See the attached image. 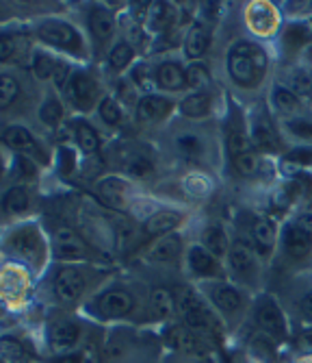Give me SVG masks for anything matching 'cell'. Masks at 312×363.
<instances>
[{
  "mask_svg": "<svg viewBox=\"0 0 312 363\" xmlns=\"http://www.w3.org/2000/svg\"><path fill=\"white\" fill-rule=\"evenodd\" d=\"M267 70V55L258 44L236 42L228 52V72L241 87H254Z\"/></svg>",
  "mask_w": 312,
  "mask_h": 363,
  "instance_id": "6da1fadb",
  "label": "cell"
},
{
  "mask_svg": "<svg viewBox=\"0 0 312 363\" xmlns=\"http://www.w3.org/2000/svg\"><path fill=\"white\" fill-rule=\"evenodd\" d=\"M228 263H230L232 274L238 281L254 283L258 279V272H260L258 259H256L254 250L248 248L245 244L236 242L234 246H230V250H228Z\"/></svg>",
  "mask_w": 312,
  "mask_h": 363,
  "instance_id": "7a4b0ae2",
  "label": "cell"
},
{
  "mask_svg": "<svg viewBox=\"0 0 312 363\" xmlns=\"http://www.w3.org/2000/svg\"><path fill=\"white\" fill-rule=\"evenodd\" d=\"M40 38L52 46H61L67 50H79L81 48V38L79 33L74 30V26H69L65 22L59 20H48L40 26Z\"/></svg>",
  "mask_w": 312,
  "mask_h": 363,
  "instance_id": "3957f363",
  "label": "cell"
},
{
  "mask_svg": "<svg viewBox=\"0 0 312 363\" xmlns=\"http://www.w3.org/2000/svg\"><path fill=\"white\" fill-rule=\"evenodd\" d=\"M208 291H211V301L215 303V307L224 313V315H238L243 311V307H245V301H243V294L228 285V283H213L211 287H208Z\"/></svg>",
  "mask_w": 312,
  "mask_h": 363,
  "instance_id": "277c9868",
  "label": "cell"
},
{
  "mask_svg": "<svg viewBox=\"0 0 312 363\" xmlns=\"http://www.w3.org/2000/svg\"><path fill=\"white\" fill-rule=\"evenodd\" d=\"M282 244H284V252L291 259H304L312 250V230L295 222L284 230Z\"/></svg>",
  "mask_w": 312,
  "mask_h": 363,
  "instance_id": "5b68a950",
  "label": "cell"
},
{
  "mask_svg": "<svg viewBox=\"0 0 312 363\" xmlns=\"http://www.w3.org/2000/svg\"><path fill=\"white\" fill-rule=\"evenodd\" d=\"M256 320H258V326L262 331L271 337H282L284 335V318H282V311L277 307L273 301H262L258 305V313H256Z\"/></svg>",
  "mask_w": 312,
  "mask_h": 363,
  "instance_id": "8992f818",
  "label": "cell"
},
{
  "mask_svg": "<svg viewBox=\"0 0 312 363\" xmlns=\"http://www.w3.org/2000/svg\"><path fill=\"white\" fill-rule=\"evenodd\" d=\"M54 252L59 259H83L87 257V246L74 230L61 228L54 235Z\"/></svg>",
  "mask_w": 312,
  "mask_h": 363,
  "instance_id": "52a82bcc",
  "label": "cell"
},
{
  "mask_svg": "<svg viewBox=\"0 0 312 363\" xmlns=\"http://www.w3.org/2000/svg\"><path fill=\"white\" fill-rule=\"evenodd\" d=\"M69 98L74 101V105H79L81 109H87L93 105L96 96H98V87L93 83V79H89L87 74H74L69 79V87H67Z\"/></svg>",
  "mask_w": 312,
  "mask_h": 363,
  "instance_id": "ba28073f",
  "label": "cell"
},
{
  "mask_svg": "<svg viewBox=\"0 0 312 363\" xmlns=\"http://www.w3.org/2000/svg\"><path fill=\"white\" fill-rule=\"evenodd\" d=\"M98 309L102 315H107V318H122L132 309V298L126 291L113 289V291H107L98 301Z\"/></svg>",
  "mask_w": 312,
  "mask_h": 363,
  "instance_id": "9c48e42d",
  "label": "cell"
},
{
  "mask_svg": "<svg viewBox=\"0 0 312 363\" xmlns=\"http://www.w3.org/2000/svg\"><path fill=\"white\" fill-rule=\"evenodd\" d=\"M11 246L18 255H22L28 261L40 259V255H42L40 233L35 228H20L18 233L11 238Z\"/></svg>",
  "mask_w": 312,
  "mask_h": 363,
  "instance_id": "30bf717a",
  "label": "cell"
},
{
  "mask_svg": "<svg viewBox=\"0 0 312 363\" xmlns=\"http://www.w3.org/2000/svg\"><path fill=\"white\" fill-rule=\"evenodd\" d=\"M169 111H171V101H169V98L156 96V94H148V96H144L141 101L137 103V113H139V118L146 120V122L161 120Z\"/></svg>",
  "mask_w": 312,
  "mask_h": 363,
  "instance_id": "8fae6325",
  "label": "cell"
},
{
  "mask_svg": "<svg viewBox=\"0 0 312 363\" xmlns=\"http://www.w3.org/2000/svg\"><path fill=\"white\" fill-rule=\"evenodd\" d=\"M156 81L163 89H169V91L183 89L187 85V70H183V65H178L176 61H165L158 65Z\"/></svg>",
  "mask_w": 312,
  "mask_h": 363,
  "instance_id": "7c38bea8",
  "label": "cell"
},
{
  "mask_svg": "<svg viewBox=\"0 0 312 363\" xmlns=\"http://www.w3.org/2000/svg\"><path fill=\"white\" fill-rule=\"evenodd\" d=\"M189 266L197 277H217L219 274L217 259L204 246H193L189 250Z\"/></svg>",
  "mask_w": 312,
  "mask_h": 363,
  "instance_id": "4fadbf2b",
  "label": "cell"
},
{
  "mask_svg": "<svg viewBox=\"0 0 312 363\" xmlns=\"http://www.w3.org/2000/svg\"><path fill=\"white\" fill-rule=\"evenodd\" d=\"M5 142L13 150L26 152V155H33V157H42V150H40L37 142H35L33 135L28 133L26 128H22V126H9L5 130Z\"/></svg>",
  "mask_w": 312,
  "mask_h": 363,
  "instance_id": "5bb4252c",
  "label": "cell"
},
{
  "mask_svg": "<svg viewBox=\"0 0 312 363\" xmlns=\"http://www.w3.org/2000/svg\"><path fill=\"white\" fill-rule=\"evenodd\" d=\"M248 22L260 35H269L275 28V11L267 3H256L248 9Z\"/></svg>",
  "mask_w": 312,
  "mask_h": 363,
  "instance_id": "9a60e30c",
  "label": "cell"
},
{
  "mask_svg": "<svg viewBox=\"0 0 312 363\" xmlns=\"http://www.w3.org/2000/svg\"><path fill=\"white\" fill-rule=\"evenodd\" d=\"M85 287V279L76 270H63L57 277V294L63 301H76Z\"/></svg>",
  "mask_w": 312,
  "mask_h": 363,
  "instance_id": "2e32d148",
  "label": "cell"
},
{
  "mask_svg": "<svg viewBox=\"0 0 312 363\" xmlns=\"http://www.w3.org/2000/svg\"><path fill=\"white\" fill-rule=\"evenodd\" d=\"M183 216L176 211H158L146 220V233L156 238V235H169V230H173L180 224Z\"/></svg>",
  "mask_w": 312,
  "mask_h": 363,
  "instance_id": "e0dca14e",
  "label": "cell"
},
{
  "mask_svg": "<svg viewBox=\"0 0 312 363\" xmlns=\"http://www.w3.org/2000/svg\"><path fill=\"white\" fill-rule=\"evenodd\" d=\"M208 46H211V30H208L204 24H193L189 35H187V57L189 59H200L206 55Z\"/></svg>",
  "mask_w": 312,
  "mask_h": 363,
  "instance_id": "ac0fdd59",
  "label": "cell"
},
{
  "mask_svg": "<svg viewBox=\"0 0 312 363\" xmlns=\"http://www.w3.org/2000/svg\"><path fill=\"white\" fill-rule=\"evenodd\" d=\"M79 326L72 322H63V324H54L50 331V346L54 350H67L72 348L79 340Z\"/></svg>",
  "mask_w": 312,
  "mask_h": 363,
  "instance_id": "d6986e66",
  "label": "cell"
},
{
  "mask_svg": "<svg viewBox=\"0 0 312 363\" xmlns=\"http://www.w3.org/2000/svg\"><path fill=\"white\" fill-rule=\"evenodd\" d=\"M250 233H252V240H254V244H256V248H258L260 252L273 250V244H275V228H273V224H271L267 218H256V220L252 222Z\"/></svg>",
  "mask_w": 312,
  "mask_h": 363,
  "instance_id": "ffe728a7",
  "label": "cell"
},
{
  "mask_svg": "<svg viewBox=\"0 0 312 363\" xmlns=\"http://www.w3.org/2000/svg\"><path fill=\"white\" fill-rule=\"evenodd\" d=\"M183 250V242L178 235H165L163 240H158V244L152 248L150 252V259L152 261H176L178 255Z\"/></svg>",
  "mask_w": 312,
  "mask_h": 363,
  "instance_id": "44dd1931",
  "label": "cell"
},
{
  "mask_svg": "<svg viewBox=\"0 0 312 363\" xmlns=\"http://www.w3.org/2000/svg\"><path fill=\"white\" fill-rule=\"evenodd\" d=\"M204 248L211 252L213 257H221L226 255L230 248H228V238H226V230L217 224L208 226L204 230Z\"/></svg>",
  "mask_w": 312,
  "mask_h": 363,
  "instance_id": "7402d4cb",
  "label": "cell"
},
{
  "mask_svg": "<svg viewBox=\"0 0 312 363\" xmlns=\"http://www.w3.org/2000/svg\"><path fill=\"white\" fill-rule=\"evenodd\" d=\"M180 111L189 118H204L208 111H211V96L204 91H195V94L187 96L180 105Z\"/></svg>",
  "mask_w": 312,
  "mask_h": 363,
  "instance_id": "603a6c76",
  "label": "cell"
},
{
  "mask_svg": "<svg viewBox=\"0 0 312 363\" xmlns=\"http://www.w3.org/2000/svg\"><path fill=\"white\" fill-rule=\"evenodd\" d=\"M89 26L93 30V35L104 42V40H109L111 38V33H113V18L109 11H104V9H93L91 16H89Z\"/></svg>",
  "mask_w": 312,
  "mask_h": 363,
  "instance_id": "cb8c5ba5",
  "label": "cell"
},
{
  "mask_svg": "<svg viewBox=\"0 0 312 363\" xmlns=\"http://www.w3.org/2000/svg\"><path fill=\"white\" fill-rule=\"evenodd\" d=\"M252 142H254V146L260 148V150H275V148H277V138H275V133H273V128H271L265 120H260V122L254 124Z\"/></svg>",
  "mask_w": 312,
  "mask_h": 363,
  "instance_id": "d4e9b609",
  "label": "cell"
},
{
  "mask_svg": "<svg viewBox=\"0 0 312 363\" xmlns=\"http://www.w3.org/2000/svg\"><path fill=\"white\" fill-rule=\"evenodd\" d=\"M232 161H234L236 172L243 177H254L260 170V157H258V152H254V148L232 157Z\"/></svg>",
  "mask_w": 312,
  "mask_h": 363,
  "instance_id": "484cf974",
  "label": "cell"
},
{
  "mask_svg": "<svg viewBox=\"0 0 312 363\" xmlns=\"http://www.w3.org/2000/svg\"><path fill=\"white\" fill-rule=\"evenodd\" d=\"M28 209V194L24 187H11L5 196V211L11 216H20Z\"/></svg>",
  "mask_w": 312,
  "mask_h": 363,
  "instance_id": "4316f807",
  "label": "cell"
},
{
  "mask_svg": "<svg viewBox=\"0 0 312 363\" xmlns=\"http://www.w3.org/2000/svg\"><path fill=\"white\" fill-rule=\"evenodd\" d=\"M150 303H152L154 313H156L158 318H165V315H169V313H171L173 305H176V298H173V296H171V291H167V289L158 287V289H154V291H152Z\"/></svg>",
  "mask_w": 312,
  "mask_h": 363,
  "instance_id": "83f0119b",
  "label": "cell"
},
{
  "mask_svg": "<svg viewBox=\"0 0 312 363\" xmlns=\"http://www.w3.org/2000/svg\"><path fill=\"white\" fill-rule=\"evenodd\" d=\"M273 103L282 113H295L299 109V101L297 96L289 89V87H277L273 91Z\"/></svg>",
  "mask_w": 312,
  "mask_h": 363,
  "instance_id": "f1b7e54d",
  "label": "cell"
},
{
  "mask_svg": "<svg viewBox=\"0 0 312 363\" xmlns=\"http://www.w3.org/2000/svg\"><path fill=\"white\" fill-rule=\"evenodd\" d=\"M98 189H100L102 198H104L107 203H111V205H115V207H120V205L124 203V185H122L117 179H107V181H102Z\"/></svg>",
  "mask_w": 312,
  "mask_h": 363,
  "instance_id": "f546056e",
  "label": "cell"
},
{
  "mask_svg": "<svg viewBox=\"0 0 312 363\" xmlns=\"http://www.w3.org/2000/svg\"><path fill=\"white\" fill-rule=\"evenodd\" d=\"M171 20H173V9L169 5H165V3L152 5V9H150V24H152V28L163 30V28H167L171 24Z\"/></svg>",
  "mask_w": 312,
  "mask_h": 363,
  "instance_id": "4dcf8cb0",
  "label": "cell"
},
{
  "mask_svg": "<svg viewBox=\"0 0 312 363\" xmlns=\"http://www.w3.org/2000/svg\"><path fill=\"white\" fill-rule=\"evenodd\" d=\"M211 83V72L204 63H191L187 68V85L191 87H204Z\"/></svg>",
  "mask_w": 312,
  "mask_h": 363,
  "instance_id": "1f68e13d",
  "label": "cell"
},
{
  "mask_svg": "<svg viewBox=\"0 0 312 363\" xmlns=\"http://www.w3.org/2000/svg\"><path fill=\"white\" fill-rule=\"evenodd\" d=\"M130 61H132V48L126 42H120L109 55V63L113 70H124Z\"/></svg>",
  "mask_w": 312,
  "mask_h": 363,
  "instance_id": "d6a6232c",
  "label": "cell"
},
{
  "mask_svg": "<svg viewBox=\"0 0 312 363\" xmlns=\"http://www.w3.org/2000/svg\"><path fill=\"white\" fill-rule=\"evenodd\" d=\"M306 42H308V26H306V24H293V26L287 30V35H284L287 48L297 50V48H301Z\"/></svg>",
  "mask_w": 312,
  "mask_h": 363,
  "instance_id": "836d02e7",
  "label": "cell"
},
{
  "mask_svg": "<svg viewBox=\"0 0 312 363\" xmlns=\"http://www.w3.org/2000/svg\"><path fill=\"white\" fill-rule=\"evenodd\" d=\"M76 140H79V146L85 152H96L98 150V135H96V130L91 126L79 124L76 126Z\"/></svg>",
  "mask_w": 312,
  "mask_h": 363,
  "instance_id": "e575fe53",
  "label": "cell"
},
{
  "mask_svg": "<svg viewBox=\"0 0 312 363\" xmlns=\"http://www.w3.org/2000/svg\"><path fill=\"white\" fill-rule=\"evenodd\" d=\"M100 118L107 122V124H120L122 122V109L120 105L113 101V98H102L100 103Z\"/></svg>",
  "mask_w": 312,
  "mask_h": 363,
  "instance_id": "d590c367",
  "label": "cell"
},
{
  "mask_svg": "<svg viewBox=\"0 0 312 363\" xmlns=\"http://www.w3.org/2000/svg\"><path fill=\"white\" fill-rule=\"evenodd\" d=\"M152 170H154L152 161H150L148 157H141V155L134 157V159L128 163V172H130L132 177H137V179H146V177H150Z\"/></svg>",
  "mask_w": 312,
  "mask_h": 363,
  "instance_id": "8d00e7d4",
  "label": "cell"
},
{
  "mask_svg": "<svg viewBox=\"0 0 312 363\" xmlns=\"http://www.w3.org/2000/svg\"><path fill=\"white\" fill-rule=\"evenodd\" d=\"M250 148H252L250 140H248L245 135H243L241 130L232 128V130H230V135H228V150H230V155L236 157V155L245 152V150H250Z\"/></svg>",
  "mask_w": 312,
  "mask_h": 363,
  "instance_id": "74e56055",
  "label": "cell"
},
{
  "mask_svg": "<svg viewBox=\"0 0 312 363\" xmlns=\"http://www.w3.org/2000/svg\"><path fill=\"white\" fill-rule=\"evenodd\" d=\"M176 146L185 157H200L202 152V142L195 135H180L176 140Z\"/></svg>",
  "mask_w": 312,
  "mask_h": 363,
  "instance_id": "f35d334b",
  "label": "cell"
},
{
  "mask_svg": "<svg viewBox=\"0 0 312 363\" xmlns=\"http://www.w3.org/2000/svg\"><path fill=\"white\" fill-rule=\"evenodd\" d=\"M289 83H291V91L297 96H310L312 94V79L308 77V74H304V72H297V74H291V79H289Z\"/></svg>",
  "mask_w": 312,
  "mask_h": 363,
  "instance_id": "ab89813d",
  "label": "cell"
},
{
  "mask_svg": "<svg viewBox=\"0 0 312 363\" xmlns=\"http://www.w3.org/2000/svg\"><path fill=\"white\" fill-rule=\"evenodd\" d=\"M18 94V85L11 77H0V107L9 105Z\"/></svg>",
  "mask_w": 312,
  "mask_h": 363,
  "instance_id": "60d3db41",
  "label": "cell"
},
{
  "mask_svg": "<svg viewBox=\"0 0 312 363\" xmlns=\"http://www.w3.org/2000/svg\"><path fill=\"white\" fill-rule=\"evenodd\" d=\"M287 128L291 130V135H295L299 140H312V124L306 120H289Z\"/></svg>",
  "mask_w": 312,
  "mask_h": 363,
  "instance_id": "b9f144b4",
  "label": "cell"
},
{
  "mask_svg": "<svg viewBox=\"0 0 312 363\" xmlns=\"http://www.w3.org/2000/svg\"><path fill=\"white\" fill-rule=\"evenodd\" d=\"M61 105L57 103V101H48L42 109H40V118L46 122V124H50V126H54L59 120H61Z\"/></svg>",
  "mask_w": 312,
  "mask_h": 363,
  "instance_id": "7bdbcfd3",
  "label": "cell"
},
{
  "mask_svg": "<svg viewBox=\"0 0 312 363\" xmlns=\"http://www.w3.org/2000/svg\"><path fill=\"white\" fill-rule=\"evenodd\" d=\"M54 70H57V63L50 57H46V55H37V57H35V72H37V77L48 79V77L54 74Z\"/></svg>",
  "mask_w": 312,
  "mask_h": 363,
  "instance_id": "ee69618b",
  "label": "cell"
},
{
  "mask_svg": "<svg viewBox=\"0 0 312 363\" xmlns=\"http://www.w3.org/2000/svg\"><path fill=\"white\" fill-rule=\"evenodd\" d=\"M289 159L301 163V166H308V163H312V148H297L289 155Z\"/></svg>",
  "mask_w": 312,
  "mask_h": 363,
  "instance_id": "f6af8a7d",
  "label": "cell"
},
{
  "mask_svg": "<svg viewBox=\"0 0 312 363\" xmlns=\"http://www.w3.org/2000/svg\"><path fill=\"white\" fill-rule=\"evenodd\" d=\"M13 40L9 38V35H0V61H5V59H9L11 57V52H13Z\"/></svg>",
  "mask_w": 312,
  "mask_h": 363,
  "instance_id": "bcb514c9",
  "label": "cell"
},
{
  "mask_svg": "<svg viewBox=\"0 0 312 363\" xmlns=\"http://www.w3.org/2000/svg\"><path fill=\"white\" fill-rule=\"evenodd\" d=\"M79 363H100V354L93 346H87L81 354H79Z\"/></svg>",
  "mask_w": 312,
  "mask_h": 363,
  "instance_id": "7dc6e473",
  "label": "cell"
},
{
  "mask_svg": "<svg viewBox=\"0 0 312 363\" xmlns=\"http://www.w3.org/2000/svg\"><path fill=\"white\" fill-rule=\"evenodd\" d=\"M299 311H301L304 320H310V322H312V291H310V294H306L304 298H301V303H299Z\"/></svg>",
  "mask_w": 312,
  "mask_h": 363,
  "instance_id": "c3c4849f",
  "label": "cell"
},
{
  "mask_svg": "<svg viewBox=\"0 0 312 363\" xmlns=\"http://www.w3.org/2000/svg\"><path fill=\"white\" fill-rule=\"evenodd\" d=\"M120 94H122V98H126V103H134V91L128 83L120 85Z\"/></svg>",
  "mask_w": 312,
  "mask_h": 363,
  "instance_id": "681fc988",
  "label": "cell"
},
{
  "mask_svg": "<svg viewBox=\"0 0 312 363\" xmlns=\"http://www.w3.org/2000/svg\"><path fill=\"white\" fill-rule=\"evenodd\" d=\"M301 342H304L306 346H312V331H306V333L301 335Z\"/></svg>",
  "mask_w": 312,
  "mask_h": 363,
  "instance_id": "f907efd6",
  "label": "cell"
},
{
  "mask_svg": "<svg viewBox=\"0 0 312 363\" xmlns=\"http://www.w3.org/2000/svg\"><path fill=\"white\" fill-rule=\"evenodd\" d=\"M0 177H3V161H0Z\"/></svg>",
  "mask_w": 312,
  "mask_h": 363,
  "instance_id": "816d5d0a",
  "label": "cell"
}]
</instances>
